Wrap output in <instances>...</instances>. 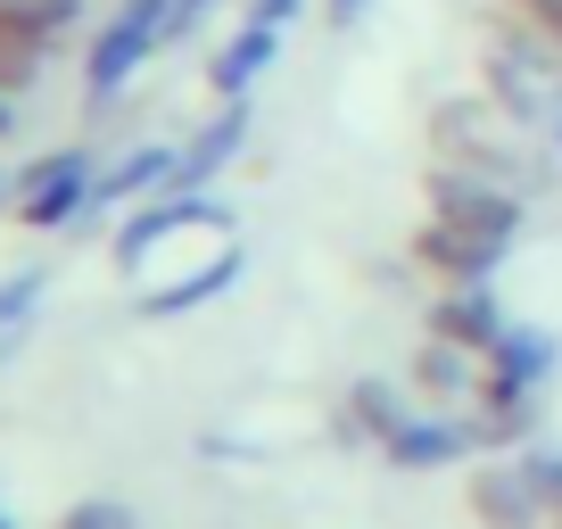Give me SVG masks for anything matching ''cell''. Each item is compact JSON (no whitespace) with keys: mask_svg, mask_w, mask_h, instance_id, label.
I'll use <instances>...</instances> for the list:
<instances>
[{"mask_svg":"<svg viewBox=\"0 0 562 529\" xmlns=\"http://www.w3.org/2000/svg\"><path fill=\"white\" fill-rule=\"evenodd\" d=\"M430 166L439 175H472V182H505V191H538V149L521 142V116L488 91L430 108Z\"/></svg>","mask_w":562,"mask_h":529,"instance_id":"6da1fadb","label":"cell"},{"mask_svg":"<svg viewBox=\"0 0 562 529\" xmlns=\"http://www.w3.org/2000/svg\"><path fill=\"white\" fill-rule=\"evenodd\" d=\"M224 224H232V207L215 191H149L116 224V273H149V257L175 248L182 232H224Z\"/></svg>","mask_w":562,"mask_h":529,"instance_id":"7a4b0ae2","label":"cell"},{"mask_svg":"<svg viewBox=\"0 0 562 529\" xmlns=\"http://www.w3.org/2000/svg\"><path fill=\"white\" fill-rule=\"evenodd\" d=\"M480 83H488V100H505L513 116H562V67L546 50H529L513 25H488V50H480Z\"/></svg>","mask_w":562,"mask_h":529,"instance_id":"3957f363","label":"cell"},{"mask_svg":"<svg viewBox=\"0 0 562 529\" xmlns=\"http://www.w3.org/2000/svg\"><path fill=\"white\" fill-rule=\"evenodd\" d=\"M91 182H100L91 149H50V158H34V166L18 175L9 215H18L25 232H67L75 215H91Z\"/></svg>","mask_w":562,"mask_h":529,"instance_id":"277c9868","label":"cell"},{"mask_svg":"<svg viewBox=\"0 0 562 529\" xmlns=\"http://www.w3.org/2000/svg\"><path fill=\"white\" fill-rule=\"evenodd\" d=\"M83 0H0V91L18 100L25 83L42 75V58L75 34Z\"/></svg>","mask_w":562,"mask_h":529,"instance_id":"5b68a950","label":"cell"},{"mask_svg":"<svg viewBox=\"0 0 562 529\" xmlns=\"http://www.w3.org/2000/svg\"><path fill=\"white\" fill-rule=\"evenodd\" d=\"M414 264L439 290H463V282H488L496 264H505V240L456 224V215H422V224H414Z\"/></svg>","mask_w":562,"mask_h":529,"instance_id":"8992f818","label":"cell"},{"mask_svg":"<svg viewBox=\"0 0 562 529\" xmlns=\"http://www.w3.org/2000/svg\"><path fill=\"white\" fill-rule=\"evenodd\" d=\"M463 505H472L480 529H554V521H546V505H538V480H529L521 455L480 463V472L463 480Z\"/></svg>","mask_w":562,"mask_h":529,"instance_id":"52a82bcc","label":"cell"},{"mask_svg":"<svg viewBox=\"0 0 562 529\" xmlns=\"http://www.w3.org/2000/svg\"><path fill=\"white\" fill-rule=\"evenodd\" d=\"M397 472H439V463H463V455H480V430H472V414H439V406H414L397 423V439L381 447Z\"/></svg>","mask_w":562,"mask_h":529,"instance_id":"ba28073f","label":"cell"},{"mask_svg":"<svg viewBox=\"0 0 562 529\" xmlns=\"http://www.w3.org/2000/svg\"><path fill=\"white\" fill-rule=\"evenodd\" d=\"M240 149H248V100H224L191 142L175 149V182H166V191H215V175H224Z\"/></svg>","mask_w":562,"mask_h":529,"instance_id":"9c48e42d","label":"cell"},{"mask_svg":"<svg viewBox=\"0 0 562 529\" xmlns=\"http://www.w3.org/2000/svg\"><path fill=\"white\" fill-rule=\"evenodd\" d=\"M430 331L456 339V348H472V356H488L496 339H505V306H496V290H488V282L439 290V299H430Z\"/></svg>","mask_w":562,"mask_h":529,"instance_id":"30bf717a","label":"cell"},{"mask_svg":"<svg viewBox=\"0 0 562 529\" xmlns=\"http://www.w3.org/2000/svg\"><path fill=\"white\" fill-rule=\"evenodd\" d=\"M166 182H175V149H166V142H133L116 166H100V182H91V215L140 207V199L166 191Z\"/></svg>","mask_w":562,"mask_h":529,"instance_id":"8fae6325","label":"cell"},{"mask_svg":"<svg viewBox=\"0 0 562 529\" xmlns=\"http://www.w3.org/2000/svg\"><path fill=\"white\" fill-rule=\"evenodd\" d=\"M273 50H281V25L240 18L224 42H215V58H207V83H215V100H248V83H257V75L273 67Z\"/></svg>","mask_w":562,"mask_h":529,"instance_id":"7c38bea8","label":"cell"},{"mask_svg":"<svg viewBox=\"0 0 562 529\" xmlns=\"http://www.w3.org/2000/svg\"><path fill=\"white\" fill-rule=\"evenodd\" d=\"M248 273V257L240 248H215L207 264H191V273H175L166 290H140V315L149 323H166V315H191V306H207V299H224L232 282Z\"/></svg>","mask_w":562,"mask_h":529,"instance_id":"4fadbf2b","label":"cell"},{"mask_svg":"<svg viewBox=\"0 0 562 529\" xmlns=\"http://www.w3.org/2000/svg\"><path fill=\"white\" fill-rule=\"evenodd\" d=\"M480 372H488V356L456 348V339H439V331L422 339V356H414V389L430 397V406H472Z\"/></svg>","mask_w":562,"mask_h":529,"instance_id":"5bb4252c","label":"cell"},{"mask_svg":"<svg viewBox=\"0 0 562 529\" xmlns=\"http://www.w3.org/2000/svg\"><path fill=\"white\" fill-rule=\"evenodd\" d=\"M554 356H562V348L538 331V323H505V339L488 348V372H480V381H496V389H529V397H538V381L554 372Z\"/></svg>","mask_w":562,"mask_h":529,"instance_id":"9a60e30c","label":"cell"},{"mask_svg":"<svg viewBox=\"0 0 562 529\" xmlns=\"http://www.w3.org/2000/svg\"><path fill=\"white\" fill-rule=\"evenodd\" d=\"M405 414H414V406H405V397H397L389 381H356L348 397H339V430H348V439H372V447H389V439H397V423H405Z\"/></svg>","mask_w":562,"mask_h":529,"instance_id":"2e32d148","label":"cell"},{"mask_svg":"<svg viewBox=\"0 0 562 529\" xmlns=\"http://www.w3.org/2000/svg\"><path fill=\"white\" fill-rule=\"evenodd\" d=\"M496 25H513L529 50H546L562 67V0H496Z\"/></svg>","mask_w":562,"mask_h":529,"instance_id":"e0dca14e","label":"cell"},{"mask_svg":"<svg viewBox=\"0 0 562 529\" xmlns=\"http://www.w3.org/2000/svg\"><path fill=\"white\" fill-rule=\"evenodd\" d=\"M42 290H50V273H0V356L18 348L25 331H34V315H42Z\"/></svg>","mask_w":562,"mask_h":529,"instance_id":"ac0fdd59","label":"cell"},{"mask_svg":"<svg viewBox=\"0 0 562 529\" xmlns=\"http://www.w3.org/2000/svg\"><path fill=\"white\" fill-rule=\"evenodd\" d=\"M58 529H140L133 505H116V496H83V505L58 513Z\"/></svg>","mask_w":562,"mask_h":529,"instance_id":"d6986e66","label":"cell"},{"mask_svg":"<svg viewBox=\"0 0 562 529\" xmlns=\"http://www.w3.org/2000/svg\"><path fill=\"white\" fill-rule=\"evenodd\" d=\"M529 480H538V505H546V521H554L562 529V455H554V447H529Z\"/></svg>","mask_w":562,"mask_h":529,"instance_id":"ffe728a7","label":"cell"},{"mask_svg":"<svg viewBox=\"0 0 562 529\" xmlns=\"http://www.w3.org/2000/svg\"><path fill=\"white\" fill-rule=\"evenodd\" d=\"M248 18H257V25H290V18H299V0H248Z\"/></svg>","mask_w":562,"mask_h":529,"instance_id":"44dd1931","label":"cell"},{"mask_svg":"<svg viewBox=\"0 0 562 529\" xmlns=\"http://www.w3.org/2000/svg\"><path fill=\"white\" fill-rule=\"evenodd\" d=\"M364 9H372V0H323V18H331V25H339V34H348V25H356V18H364Z\"/></svg>","mask_w":562,"mask_h":529,"instance_id":"7402d4cb","label":"cell"},{"mask_svg":"<svg viewBox=\"0 0 562 529\" xmlns=\"http://www.w3.org/2000/svg\"><path fill=\"white\" fill-rule=\"evenodd\" d=\"M9 124H18V116H9V91H0V133H9Z\"/></svg>","mask_w":562,"mask_h":529,"instance_id":"603a6c76","label":"cell"},{"mask_svg":"<svg viewBox=\"0 0 562 529\" xmlns=\"http://www.w3.org/2000/svg\"><path fill=\"white\" fill-rule=\"evenodd\" d=\"M546 133H554V149H562V116H554V124H546Z\"/></svg>","mask_w":562,"mask_h":529,"instance_id":"cb8c5ba5","label":"cell"},{"mask_svg":"<svg viewBox=\"0 0 562 529\" xmlns=\"http://www.w3.org/2000/svg\"><path fill=\"white\" fill-rule=\"evenodd\" d=\"M9 191H18V182H9V175H0V199H9Z\"/></svg>","mask_w":562,"mask_h":529,"instance_id":"d4e9b609","label":"cell"},{"mask_svg":"<svg viewBox=\"0 0 562 529\" xmlns=\"http://www.w3.org/2000/svg\"><path fill=\"white\" fill-rule=\"evenodd\" d=\"M0 529H18V521H9V513H0Z\"/></svg>","mask_w":562,"mask_h":529,"instance_id":"484cf974","label":"cell"}]
</instances>
